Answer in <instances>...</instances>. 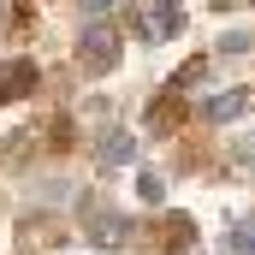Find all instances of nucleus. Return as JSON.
I'll list each match as a JSON object with an SVG mask.
<instances>
[{
    "instance_id": "1",
    "label": "nucleus",
    "mask_w": 255,
    "mask_h": 255,
    "mask_svg": "<svg viewBox=\"0 0 255 255\" xmlns=\"http://www.w3.org/2000/svg\"><path fill=\"white\" fill-rule=\"evenodd\" d=\"M184 30V6L178 0H136V36L142 42H172Z\"/></svg>"
},
{
    "instance_id": "5",
    "label": "nucleus",
    "mask_w": 255,
    "mask_h": 255,
    "mask_svg": "<svg viewBox=\"0 0 255 255\" xmlns=\"http://www.w3.org/2000/svg\"><path fill=\"white\" fill-rule=\"evenodd\" d=\"M24 83H36V65L30 60H18V65L0 71V95H24Z\"/></svg>"
},
{
    "instance_id": "7",
    "label": "nucleus",
    "mask_w": 255,
    "mask_h": 255,
    "mask_svg": "<svg viewBox=\"0 0 255 255\" xmlns=\"http://www.w3.org/2000/svg\"><path fill=\"white\" fill-rule=\"evenodd\" d=\"M232 250H238V255H255V226H238V232H232Z\"/></svg>"
},
{
    "instance_id": "4",
    "label": "nucleus",
    "mask_w": 255,
    "mask_h": 255,
    "mask_svg": "<svg viewBox=\"0 0 255 255\" xmlns=\"http://www.w3.org/2000/svg\"><path fill=\"white\" fill-rule=\"evenodd\" d=\"M244 107H250V95H244V89H226V95H208V101H202V113H208L214 125H226V119H238Z\"/></svg>"
},
{
    "instance_id": "3",
    "label": "nucleus",
    "mask_w": 255,
    "mask_h": 255,
    "mask_svg": "<svg viewBox=\"0 0 255 255\" xmlns=\"http://www.w3.org/2000/svg\"><path fill=\"white\" fill-rule=\"evenodd\" d=\"M95 154H101V166H130V154H136V136H130V130H107V136L95 142Z\"/></svg>"
},
{
    "instance_id": "2",
    "label": "nucleus",
    "mask_w": 255,
    "mask_h": 255,
    "mask_svg": "<svg viewBox=\"0 0 255 255\" xmlns=\"http://www.w3.org/2000/svg\"><path fill=\"white\" fill-rule=\"evenodd\" d=\"M77 60L89 65V71H107V65L119 60V42H113V30H107V24L83 30V42H77Z\"/></svg>"
},
{
    "instance_id": "6",
    "label": "nucleus",
    "mask_w": 255,
    "mask_h": 255,
    "mask_svg": "<svg viewBox=\"0 0 255 255\" xmlns=\"http://www.w3.org/2000/svg\"><path fill=\"white\" fill-rule=\"evenodd\" d=\"M95 244H101V250H119V244H125V226H119L113 214H107V220H95Z\"/></svg>"
},
{
    "instance_id": "8",
    "label": "nucleus",
    "mask_w": 255,
    "mask_h": 255,
    "mask_svg": "<svg viewBox=\"0 0 255 255\" xmlns=\"http://www.w3.org/2000/svg\"><path fill=\"white\" fill-rule=\"evenodd\" d=\"M83 6H95V12H101V6H113V0H83Z\"/></svg>"
}]
</instances>
